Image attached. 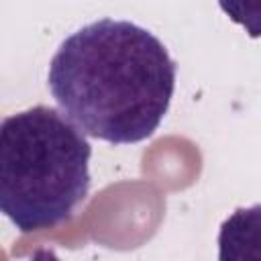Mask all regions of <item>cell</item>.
Here are the masks:
<instances>
[{"instance_id":"cell-4","label":"cell","mask_w":261,"mask_h":261,"mask_svg":"<svg viewBox=\"0 0 261 261\" xmlns=\"http://www.w3.org/2000/svg\"><path fill=\"white\" fill-rule=\"evenodd\" d=\"M218 6L251 39L261 37V0H218Z\"/></svg>"},{"instance_id":"cell-2","label":"cell","mask_w":261,"mask_h":261,"mask_svg":"<svg viewBox=\"0 0 261 261\" xmlns=\"http://www.w3.org/2000/svg\"><path fill=\"white\" fill-rule=\"evenodd\" d=\"M92 145L61 110L33 106L0 124V210L20 232L67 220L90 192Z\"/></svg>"},{"instance_id":"cell-3","label":"cell","mask_w":261,"mask_h":261,"mask_svg":"<svg viewBox=\"0 0 261 261\" xmlns=\"http://www.w3.org/2000/svg\"><path fill=\"white\" fill-rule=\"evenodd\" d=\"M220 261H261V204L237 208L218 230Z\"/></svg>"},{"instance_id":"cell-1","label":"cell","mask_w":261,"mask_h":261,"mask_svg":"<svg viewBox=\"0 0 261 261\" xmlns=\"http://www.w3.org/2000/svg\"><path fill=\"white\" fill-rule=\"evenodd\" d=\"M177 65L147 29L94 20L63 39L47 84L59 110L88 137L112 145L149 139L169 110Z\"/></svg>"}]
</instances>
